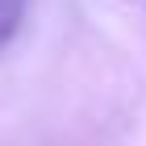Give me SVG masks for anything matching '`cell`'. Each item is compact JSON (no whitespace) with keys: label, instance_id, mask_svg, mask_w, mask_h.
I'll use <instances>...</instances> for the list:
<instances>
[{"label":"cell","instance_id":"6da1fadb","mask_svg":"<svg viewBox=\"0 0 146 146\" xmlns=\"http://www.w3.org/2000/svg\"><path fill=\"white\" fill-rule=\"evenodd\" d=\"M21 9H25V0H0V46L13 42L17 25H21Z\"/></svg>","mask_w":146,"mask_h":146}]
</instances>
